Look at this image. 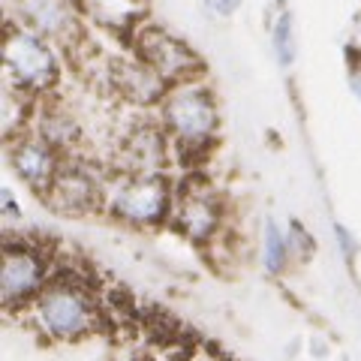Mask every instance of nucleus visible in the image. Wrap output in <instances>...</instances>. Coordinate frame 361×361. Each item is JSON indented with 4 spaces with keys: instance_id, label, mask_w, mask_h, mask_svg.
Listing matches in <instances>:
<instances>
[{
    "instance_id": "f257e3e1",
    "label": "nucleus",
    "mask_w": 361,
    "mask_h": 361,
    "mask_svg": "<svg viewBox=\"0 0 361 361\" xmlns=\"http://www.w3.org/2000/svg\"><path fill=\"white\" fill-rule=\"evenodd\" d=\"M163 115L169 130L184 145L208 142L217 130V106L208 90L199 85H180L178 90H172L163 106Z\"/></svg>"
},
{
    "instance_id": "f03ea898",
    "label": "nucleus",
    "mask_w": 361,
    "mask_h": 361,
    "mask_svg": "<svg viewBox=\"0 0 361 361\" xmlns=\"http://www.w3.org/2000/svg\"><path fill=\"white\" fill-rule=\"evenodd\" d=\"M4 63L25 90H49L58 78V58L37 33L13 30L4 42Z\"/></svg>"
},
{
    "instance_id": "7ed1b4c3",
    "label": "nucleus",
    "mask_w": 361,
    "mask_h": 361,
    "mask_svg": "<svg viewBox=\"0 0 361 361\" xmlns=\"http://www.w3.org/2000/svg\"><path fill=\"white\" fill-rule=\"evenodd\" d=\"M139 51H142V61L154 66L166 82H184V78L199 73V58L180 39L169 37L166 30H157V27L142 30Z\"/></svg>"
},
{
    "instance_id": "20e7f679",
    "label": "nucleus",
    "mask_w": 361,
    "mask_h": 361,
    "mask_svg": "<svg viewBox=\"0 0 361 361\" xmlns=\"http://www.w3.org/2000/svg\"><path fill=\"white\" fill-rule=\"evenodd\" d=\"M39 319L51 334L75 337L90 329V304L73 289H51L39 301Z\"/></svg>"
},
{
    "instance_id": "39448f33",
    "label": "nucleus",
    "mask_w": 361,
    "mask_h": 361,
    "mask_svg": "<svg viewBox=\"0 0 361 361\" xmlns=\"http://www.w3.org/2000/svg\"><path fill=\"white\" fill-rule=\"evenodd\" d=\"M115 211L118 217H127L133 223H157L169 211V190L163 180H154V178L130 180L127 187L118 190Z\"/></svg>"
},
{
    "instance_id": "423d86ee",
    "label": "nucleus",
    "mask_w": 361,
    "mask_h": 361,
    "mask_svg": "<svg viewBox=\"0 0 361 361\" xmlns=\"http://www.w3.org/2000/svg\"><path fill=\"white\" fill-rule=\"evenodd\" d=\"M4 301L6 304H18L30 298L33 292L42 286V262L27 250H9L4 259Z\"/></svg>"
},
{
    "instance_id": "0eeeda50",
    "label": "nucleus",
    "mask_w": 361,
    "mask_h": 361,
    "mask_svg": "<svg viewBox=\"0 0 361 361\" xmlns=\"http://www.w3.org/2000/svg\"><path fill=\"white\" fill-rule=\"evenodd\" d=\"M97 199V187L94 180L85 178L82 172H75V169H66V172H58L49 187V202L51 205H58L63 214H78L94 205Z\"/></svg>"
},
{
    "instance_id": "6e6552de",
    "label": "nucleus",
    "mask_w": 361,
    "mask_h": 361,
    "mask_svg": "<svg viewBox=\"0 0 361 361\" xmlns=\"http://www.w3.org/2000/svg\"><path fill=\"white\" fill-rule=\"evenodd\" d=\"M16 172L27 180L33 190H45L54 180V154L49 151V145L42 142H21L13 151Z\"/></svg>"
},
{
    "instance_id": "1a4fd4ad",
    "label": "nucleus",
    "mask_w": 361,
    "mask_h": 361,
    "mask_svg": "<svg viewBox=\"0 0 361 361\" xmlns=\"http://www.w3.org/2000/svg\"><path fill=\"white\" fill-rule=\"evenodd\" d=\"M21 13L45 37H66L73 27V16L63 0H21Z\"/></svg>"
},
{
    "instance_id": "9d476101",
    "label": "nucleus",
    "mask_w": 361,
    "mask_h": 361,
    "mask_svg": "<svg viewBox=\"0 0 361 361\" xmlns=\"http://www.w3.org/2000/svg\"><path fill=\"white\" fill-rule=\"evenodd\" d=\"M115 75H118V85L123 87V94L139 99V103H154L163 94V85H166V78L148 63H121Z\"/></svg>"
},
{
    "instance_id": "9b49d317",
    "label": "nucleus",
    "mask_w": 361,
    "mask_h": 361,
    "mask_svg": "<svg viewBox=\"0 0 361 361\" xmlns=\"http://www.w3.org/2000/svg\"><path fill=\"white\" fill-rule=\"evenodd\" d=\"M178 223L190 238H205V235L214 232V226H217V214H214V208L208 202L187 199L184 205L178 208Z\"/></svg>"
},
{
    "instance_id": "f8f14e48",
    "label": "nucleus",
    "mask_w": 361,
    "mask_h": 361,
    "mask_svg": "<svg viewBox=\"0 0 361 361\" xmlns=\"http://www.w3.org/2000/svg\"><path fill=\"white\" fill-rule=\"evenodd\" d=\"M286 256H289V247H286V238L280 235L277 223L268 220L265 223V268L271 274H280L286 268Z\"/></svg>"
},
{
    "instance_id": "ddd939ff",
    "label": "nucleus",
    "mask_w": 361,
    "mask_h": 361,
    "mask_svg": "<svg viewBox=\"0 0 361 361\" xmlns=\"http://www.w3.org/2000/svg\"><path fill=\"white\" fill-rule=\"evenodd\" d=\"M274 51H277V58L283 66L292 63V58H295V49H292V16L283 13L277 18V25H274Z\"/></svg>"
},
{
    "instance_id": "4468645a",
    "label": "nucleus",
    "mask_w": 361,
    "mask_h": 361,
    "mask_svg": "<svg viewBox=\"0 0 361 361\" xmlns=\"http://www.w3.org/2000/svg\"><path fill=\"white\" fill-rule=\"evenodd\" d=\"M214 16H220V18H226V16H235L238 13V6H241V0H202Z\"/></svg>"
},
{
    "instance_id": "2eb2a0df",
    "label": "nucleus",
    "mask_w": 361,
    "mask_h": 361,
    "mask_svg": "<svg viewBox=\"0 0 361 361\" xmlns=\"http://www.w3.org/2000/svg\"><path fill=\"white\" fill-rule=\"evenodd\" d=\"M4 211H6L9 220H18V205H16V199H13L9 190H4Z\"/></svg>"
},
{
    "instance_id": "dca6fc26",
    "label": "nucleus",
    "mask_w": 361,
    "mask_h": 361,
    "mask_svg": "<svg viewBox=\"0 0 361 361\" xmlns=\"http://www.w3.org/2000/svg\"><path fill=\"white\" fill-rule=\"evenodd\" d=\"M337 241L346 247V256H353V253H355V244H353V238H349V232L343 229V226H337Z\"/></svg>"
},
{
    "instance_id": "f3484780",
    "label": "nucleus",
    "mask_w": 361,
    "mask_h": 361,
    "mask_svg": "<svg viewBox=\"0 0 361 361\" xmlns=\"http://www.w3.org/2000/svg\"><path fill=\"white\" fill-rule=\"evenodd\" d=\"M280 4H286V0H280Z\"/></svg>"
}]
</instances>
